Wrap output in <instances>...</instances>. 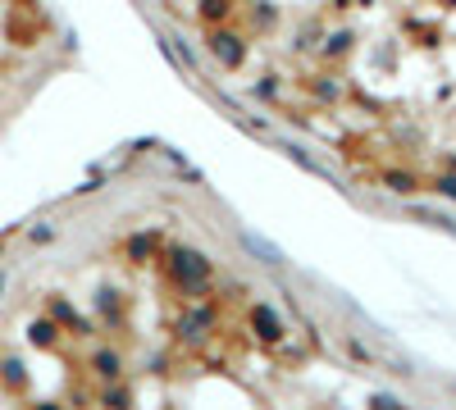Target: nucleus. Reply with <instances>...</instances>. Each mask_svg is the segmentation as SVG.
Wrapping results in <instances>:
<instances>
[{
  "mask_svg": "<svg viewBox=\"0 0 456 410\" xmlns=\"http://www.w3.org/2000/svg\"><path fill=\"white\" fill-rule=\"evenodd\" d=\"M256 328H260V337H278L283 333V324L274 319V310H265V306L256 310Z\"/></svg>",
  "mask_w": 456,
  "mask_h": 410,
  "instance_id": "nucleus-1",
  "label": "nucleus"
}]
</instances>
